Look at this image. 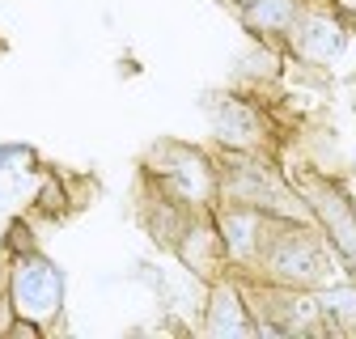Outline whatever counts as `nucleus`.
I'll use <instances>...</instances> for the list:
<instances>
[{
	"label": "nucleus",
	"mask_w": 356,
	"mask_h": 339,
	"mask_svg": "<svg viewBox=\"0 0 356 339\" xmlns=\"http://www.w3.org/2000/svg\"><path fill=\"white\" fill-rule=\"evenodd\" d=\"M343 267L339 254L331 246V238L318 225H305V221H280L272 242H267L263 259L254 267L259 280H272L284 288H305V292H318L323 284H331V272Z\"/></svg>",
	"instance_id": "obj_1"
},
{
	"label": "nucleus",
	"mask_w": 356,
	"mask_h": 339,
	"mask_svg": "<svg viewBox=\"0 0 356 339\" xmlns=\"http://www.w3.org/2000/svg\"><path fill=\"white\" fill-rule=\"evenodd\" d=\"M5 292L17 318L34 322L38 331H47L64 314V297L68 280L51 254H42L38 246H17L9 250V267H5Z\"/></svg>",
	"instance_id": "obj_2"
},
{
	"label": "nucleus",
	"mask_w": 356,
	"mask_h": 339,
	"mask_svg": "<svg viewBox=\"0 0 356 339\" xmlns=\"http://www.w3.org/2000/svg\"><path fill=\"white\" fill-rule=\"evenodd\" d=\"M149 183H157L165 195H174L191 212H212L220 204V165L216 153H200L191 144H161L149 157Z\"/></svg>",
	"instance_id": "obj_3"
},
{
	"label": "nucleus",
	"mask_w": 356,
	"mask_h": 339,
	"mask_svg": "<svg viewBox=\"0 0 356 339\" xmlns=\"http://www.w3.org/2000/svg\"><path fill=\"white\" fill-rule=\"evenodd\" d=\"M212 217H216L220 242H225V254H229V272L254 276L280 217H272V212H263V208H250V204H216Z\"/></svg>",
	"instance_id": "obj_4"
},
{
	"label": "nucleus",
	"mask_w": 356,
	"mask_h": 339,
	"mask_svg": "<svg viewBox=\"0 0 356 339\" xmlns=\"http://www.w3.org/2000/svg\"><path fill=\"white\" fill-rule=\"evenodd\" d=\"M301 195L309 199V208H314L318 229L331 238L343 272L356 276V204L348 199V191L327 174H309L301 183Z\"/></svg>",
	"instance_id": "obj_5"
},
{
	"label": "nucleus",
	"mask_w": 356,
	"mask_h": 339,
	"mask_svg": "<svg viewBox=\"0 0 356 339\" xmlns=\"http://www.w3.org/2000/svg\"><path fill=\"white\" fill-rule=\"evenodd\" d=\"M208 127L216 149L234 153H267L272 149V123H267L263 106L242 98V94H220L208 102Z\"/></svg>",
	"instance_id": "obj_6"
},
{
	"label": "nucleus",
	"mask_w": 356,
	"mask_h": 339,
	"mask_svg": "<svg viewBox=\"0 0 356 339\" xmlns=\"http://www.w3.org/2000/svg\"><path fill=\"white\" fill-rule=\"evenodd\" d=\"M343 42H348V22L331 5H314V0H309V9L301 13V22L289 34L284 47L293 51V60H301L309 68H327L343 51Z\"/></svg>",
	"instance_id": "obj_7"
},
{
	"label": "nucleus",
	"mask_w": 356,
	"mask_h": 339,
	"mask_svg": "<svg viewBox=\"0 0 356 339\" xmlns=\"http://www.w3.org/2000/svg\"><path fill=\"white\" fill-rule=\"evenodd\" d=\"M204 335L212 339H246L259 335V318L246 297V284H238L234 276H220L208 284L204 297Z\"/></svg>",
	"instance_id": "obj_8"
},
{
	"label": "nucleus",
	"mask_w": 356,
	"mask_h": 339,
	"mask_svg": "<svg viewBox=\"0 0 356 339\" xmlns=\"http://www.w3.org/2000/svg\"><path fill=\"white\" fill-rule=\"evenodd\" d=\"M174 250H178V259L187 263V272H195L204 284H212L229 272V254H225V242H220L212 212H191L187 225L174 238Z\"/></svg>",
	"instance_id": "obj_9"
},
{
	"label": "nucleus",
	"mask_w": 356,
	"mask_h": 339,
	"mask_svg": "<svg viewBox=\"0 0 356 339\" xmlns=\"http://www.w3.org/2000/svg\"><path fill=\"white\" fill-rule=\"evenodd\" d=\"M238 9V22L254 34V38H276L289 42V34L297 30L301 13L309 9V0H229Z\"/></svg>",
	"instance_id": "obj_10"
},
{
	"label": "nucleus",
	"mask_w": 356,
	"mask_h": 339,
	"mask_svg": "<svg viewBox=\"0 0 356 339\" xmlns=\"http://www.w3.org/2000/svg\"><path fill=\"white\" fill-rule=\"evenodd\" d=\"M314 297H318V314H323L327 331L356 335V276L331 280V284H323Z\"/></svg>",
	"instance_id": "obj_11"
},
{
	"label": "nucleus",
	"mask_w": 356,
	"mask_h": 339,
	"mask_svg": "<svg viewBox=\"0 0 356 339\" xmlns=\"http://www.w3.org/2000/svg\"><path fill=\"white\" fill-rule=\"evenodd\" d=\"M331 9H335L343 22H356V0H331Z\"/></svg>",
	"instance_id": "obj_12"
},
{
	"label": "nucleus",
	"mask_w": 356,
	"mask_h": 339,
	"mask_svg": "<svg viewBox=\"0 0 356 339\" xmlns=\"http://www.w3.org/2000/svg\"><path fill=\"white\" fill-rule=\"evenodd\" d=\"M0 199H5V191H0Z\"/></svg>",
	"instance_id": "obj_13"
}]
</instances>
